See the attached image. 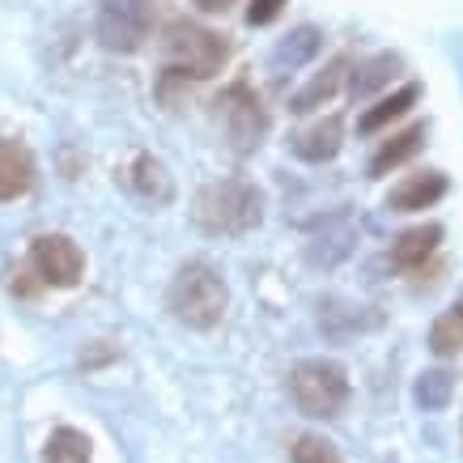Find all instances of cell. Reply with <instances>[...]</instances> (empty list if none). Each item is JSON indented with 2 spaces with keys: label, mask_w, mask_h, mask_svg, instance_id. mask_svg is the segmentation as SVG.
Returning <instances> with one entry per match:
<instances>
[{
  "label": "cell",
  "mask_w": 463,
  "mask_h": 463,
  "mask_svg": "<svg viewBox=\"0 0 463 463\" xmlns=\"http://www.w3.org/2000/svg\"><path fill=\"white\" fill-rule=\"evenodd\" d=\"M340 145H345V124H340L336 115H327L319 124H310L307 132H298L294 137V154L302 162H332L340 154Z\"/></svg>",
  "instance_id": "cell-11"
},
{
  "label": "cell",
  "mask_w": 463,
  "mask_h": 463,
  "mask_svg": "<svg viewBox=\"0 0 463 463\" xmlns=\"http://www.w3.org/2000/svg\"><path fill=\"white\" fill-rule=\"evenodd\" d=\"M323 47V34L315 26H298L289 39L277 43V52H272V72H294L302 69V64H310V60L319 56Z\"/></svg>",
  "instance_id": "cell-15"
},
{
  "label": "cell",
  "mask_w": 463,
  "mask_h": 463,
  "mask_svg": "<svg viewBox=\"0 0 463 463\" xmlns=\"http://www.w3.org/2000/svg\"><path fill=\"white\" fill-rule=\"evenodd\" d=\"M289 463H345L340 459V450L327 442V438H319V434H302L289 447Z\"/></svg>",
  "instance_id": "cell-23"
},
{
  "label": "cell",
  "mask_w": 463,
  "mask_h": 463,
  "mask_svg": "<svg viewBox=\"0 0 463 463\" xmlns=\"http://www.w3.org/2000/svg\"><path fill=\"white\" fill-rule=\"evenodd\" d=\"M289 395H294L298 412L319 417V421H332V417H340L345 404H349V374H345L340 362L307 357V362H298L294 374H289Z\"/></svg>",
  "instance_id": "cell-3"
},
{
  "label": "cell",
  "mask_w": 463,
  "mask_h": 463,
  "mask_svg": "<svg viewBox=\"0 0 463 463\" xmlns=\"http://www.w3.org/2000/svg\"><path fill=\"white\" fill-rule=\"evenodd\" d=\"M225 56H230V47H225L222 34H213L204 26H192V22H170L166 34H162V60L179 77L204 81L213 72H222Z\"/></svg>",
  "instance_id": "cell-4"
},
{
  "label": "cell",
  "mask_w": 463,
  "mask_h": 463,
  "mask_svg": "<svg viewBox=\"0 0 463 463\" xmlns=\"http://www.w3.org/2000/svg\"><path fill=\"white\" fill-rule=\"evenodd\" d=\"M200 9H225V0H196Z\"/></svg>",
  "instance_id": "cell-25"
},
{
  "label": "cell",
  "mask_w": 463,
  "mask_h": 463,
  "mask_svg": "<svg viewBox=\"0 0 463 463\" xmlns=\"http://www.w3.org/2000/svg\"><path fill=\"white\" fill-rule=\"evenodd\" d=\"M430 349H434L438 357H455V353L463 349V294L434 319V327H430Z\"/></svg>",
  "instance_id": "cell-18"
},
{
  "label": "cell",
  "mask_w": 463,
  "mask_h": 463,
  "mask_svg": "<svg viewBox=\"0 0 463 463\" xmlns=\"http://www.w3.org/2000/svg\"><path fill=\"white\" fill-rule=\"evenodd\" d=\"M94 34L115 56L141 52L154 34V0H99Z\"/></svg>",
  "instance_id": "cell-5"
},
{
  "label": "cell",
  "mask_w": 463,
  "mask_h": 463,
  "mask_svg": "<svg viewBox=\"0 0 463 463\" xmlns=\"http://www.w3.org/2000/svg\"><path fill=\"white\" fill-rule=\"evenodd\" d=\"M34 187V157L22 141H0V200H17Z\"/></svg>",
  "instance_id": "cell-10"
},
{
  "label": "cell",
  "mask_w": 463,
  "mask_h": 463,
  "mask_svg": "<svg viewBox=\"0 0 463 463\" xmlns=\"http://www.w3.org/2000/svg\"><path fill=\"white\" fill-rule=\"evenodd\" d=\"M417 102H421V85H417V81H408V85H400L395 94H387V99L374 102V107H370V111L362 115V124H357V128H362L365 137H374V132H383L387 124H395L400 115L412 111Z\"/></svg>",
  "instance_id": "cell-13"
},
{
  "label": "cell",
  "mask_w": 463,
  "mask_h": 463,
  "mask_svg": "<svg viewBox=\"0 0 463 463\" xmlns=\"http://www.w3.org/2000/svg\"><path fill=\"white\" fill-rule=\"evenodd\" d=\"M421 141H425V124H412V128H404V132H395L392 141H383V149L370 157V175H374V179H383L387 170L404 166L408 157L421 149Z\"/></svg>",
  "instance_id": "cell-16"
},
{
  "label": "cell",
  "mask_w": 463,
  "mask_h": 463,
  "mask_svg": "<svg viewBox=\"0 0 463 463\" xmlns=\"http://www.w3.org/2000/svg\"><path fill=\"white\" fill-rule=\"evenodd\" d=\"M285 5H289V0H251V5H247V22H251V26H268V22L281 17Z\"/></svg>",
  "instance_id": "cell-24"
},
{
  "label": "cell",
  "mask_w": 463,
  "mask_h": 463,
  "mask_svg": "<svg viewBox=\"0 0 463 463\" xmlns=\"http://www.w3.org/2000/svg\"><path fill=\"white\" fill-rule=\"evenodd\" d=\"M345 69H349V60L336 56L332 64H327V69L319 72V77H310L307 90H298L294 102H289V111L307 115V111H315V107H323V102H327V99H332V94L340 90V81H345Z\"/></svg>",
  "instance_id": "cell-17"
},
{
  "label": "cell",
  "mask_w": 463,
  "mask_h": 463,
  "mask_svg": "<svg viewBox=\"0 0 463 463\" xmlns=\"http://www.w3.org/2000/svg\"><path fill=\"white\" fill-rule=\"evenodd\" d=\"M442 242V225H417V230H404L400 239H395L392 247V264L404 268V272H412V268H421L430 255H434V247Z\"/></svg>",
  "instance_id": "cell-14"
},
{
  "label": "cell",
  "mask_w": 463,
  "mask_h": 463,
  "mask_svg": "<svg viewBox=\"0 0 463 463\" xmlns=\"http://www.w3.org/2000/svg\"><path fill=\"white\" fill-rule=\"evenodd\" d=\"M128 179H132V192L141 200H149V204H170V196H175V179H170V170L157 162V157L141 154L137 162H132V170H128Z\"/></svg>",
  "instance_id": "cell-12"
},
{
  "label": "cell",
  "mask_w": 463,
  "mask_h": 463,
  "mask_svg": "<svg viewBox=\"0 0 463 463\" xmlns=\"http://www.w3.org/2000/svg\"><path fill=\"white\" fill-rule=\"evenodd\" d=\"M353 242H357V225H353L349 213H336V217L315 222L310 242H307V255H310V264L332 268V264H340V260L353 251Z\"/></svg>",
  "instance_id": "cell-8"
},
{
  "label": "cell",
  "mask_w": 463,
  "mask_h": 463,
  "mask_svg": "<svg viewBox=\"0 0 463 463\" xmlns=\"http://www.w3.org/2000/svg\"><path fill=\"white\" fill-rule=\"evenodd\" d=\"M196 225L213 239L251 234L264 222V192L251 179H213L196 192Z\"/></svg>",
  "instance_id": "cell-1"
},
{
  "label": "cell",
  "mask_w": 463,
  "mask_h": 463,
  "mask_svg": "<svg viewBox=\"0 0 463 463\" xmlns=\"http://www.w3.org/2000/svg\"><path fill=\"white\" fill-rule=\"evenodd\" d=\"M450 395H455V379H450L447 370H425L421 379H417V404H421L425 412L447 408Z\"/></svg>",
  "instance_id": "cell-22"
},
{
  "label": "cell",
  "mask_w": 463,
  "mask_h": 463,
  "mask_svg": "<svg viewBox=\"0 0 463 463\" xmlns=\"http://www.w3.org/2000/svg\"><path fill=\"white\" fill-rule=\"evenodd\" d=\"M365 307H349V302H336V298H327L319 307V327L327 332L332 340H345L353 332H362L365 323H374L370 315H362Z\"/></svg>",
  "instance_id": "cell-19"
},
{
  "label": "cell",
  "mask_w": 463,
  "mask_h": 463,
  "mask_svg": "<svg viewBox=\"0 0 463 463\" xmlns=\"http://www.w3.org/2000/svg\"><path fill=\"white\" fill-rule=\"evenodd\" d=\"M30 264H34V272L43 277V285L69 289V285L81 281L85 255L69 234H43V239H34V247H30Z\"/></svg>",
  "instance_id": "cell-7"
},
{
  "label": "cell",
  "mask_w": 463,
  "mask_h": 463,
  "mask_svg": "<svg viewBox=\"0 0 463 463\" xmlns=\"http://www.w3.org/2000/svg\"><path fill=\"white\" fill-rule=\"evenodd\" d=\"M447 196V175L442 170H417V175H408L392 187V196H387V209L395 213H421L430 204Z\"/></svg>",
  "instance_id": "cell-9"
},
{
  "label": "cell",
  "mask_w": 463,
  "mask_h": 463,
  "mask_svg": "<svg viewBox=\"0 0 463 463\" xmlns=\"http://www.w3.org/2000/svg\"><path fill=\"white\" fill-rule=\"evenodd\" d=\"M166 307L170 315L183 323V327H192V332H209L217 327L230 307V289H225L222 272L204 260H192V264H183L175 277H170V289H166Z\"/></svg>",
  "instance_id": "cell-2"
},
{
  "label": "cell",
  "mask_w": 463,
  "mask_h": 463,
  "mask_svg": "<svg viewBox=\"0 0 463 463\" xmlns=\"http://www.w3.org/2000/svg\"><path fill=\"white\" fill-rule=\"evenodd\" d=\"M395 72H400V56H374V60H365L362 69L353 72V99H370L374 90L392 85Z\"/></svg>",
  "instance_id": "cell-21"
},
{
  "label": "cell",
  "mask_w": 463,
  "mask_h": 463,
  "mask_svg": "<svg viewBox=\"0 0 463 463\" xmlns=\"http://www.w3.org/2000/svg\"><path fill=\"white\" fill-rule=\"evenodd\" d=\"M217 107H222L225 137H230V145H234L239 154H251V149H260V145H264V137H268V111L260 107V99H255L247 85L225 90Z\"/></svg>",
  "instance_id": "cell-6"
},
{
  "label": "cell",
  "mask_w": 463,
  "mask_h": 463,
  "mask_svg": "<svg viewBox=\"0 0 463 463\" xmlns=\"http://www.w3.org/2000/svg\"><path fill=\"white\" fill-rule=\"evenodd\" d=\"M90 438L81 430H69V425H60L56 434L47 438V450H43V463H90Z\"/></svg>",
  "instance_id": "cell-20"
}]
</instances>
